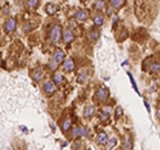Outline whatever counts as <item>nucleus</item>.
Returning <instances> with one entry per match:
<instances>
[{
  "mask_svg": "<svg viewBox=\"0 0 160 150\" xmlns=\"http://www.w3.org/2000/svg\"><path fill=\"white\" fill-rule=\"evenodd\" d=\"M62 38H63V29L59 24H52V26H49V29H48V40L49 42L52 44H58Z\"/></svg>",
  "mask_w": 160,
  "mask_h": 150,
  "instance_id": "1",
  "label": "nucleus"
},
{
  "mask_svg": "<svg viewBox=\"0 0 160 150\" xmlns=\"http://www.w3.org/2000/svg\"><path fill=\"white\" fill-rule=\"evenodd\" d=\"M43 93L46 94V95H52V94H55L58 91V87H56V83H55L53 81H47L43 83Z\"/></svg>",
  "mask_w": 160,
  "mask_h": 150,
  "instance_id": "2",
  "label": "nucleus"
},
{
  "mask_svg": "<svg viewBox=\"0 0 160 150\" xmlns=\"http://www.w3.org/2000/svg\"><path fill=\"white\" fill-rule=\"evenodd\" d=\"M96 98L100 103H106L109 98V91L107 90V87H104V86L99 87L98 91H96Z\"/></svg>",
  "mask_w": 160,
  "mask_h": 150,
  "instance_id": "3",
  "label": "nucleus"
},
{
  "mask_svg": "<svg viewBox=\"0 0 160 150\" xmlns=\"http://www.w3.org/2000/svg\"><path fill=\"white\" fill-rule=\"evenodd\" d=\"M88 18H89V12L87 9H78L73 15V19L76 22H86Z\"/></svg>",
  "mask_w": 160,
  "mask_h": 150,
  "instance_id": "4",
  "label": "nucleus"
},
{
  "mask_svg": "<svg viewBox=\"0 0 160 150\" xmlns=\"http://www.w3.org/2000/svg\"><path fill=\"white\" fill-rule=\"evenodd\" d=\"M75 40V34L71 28H66L63 31V42L66 43V44H69V43H72Z\"/></svg>",
  "mask_w": 160,
  "mask_h": 150,
  "instance_id": "5",
  "label": "nucleus"
},
{
  "mask_svg": "<svg viewBox=\"0 0 160 150\" xmlns=\"http://www.w3.org/2000/svg\"><path fill=\"white\" fill-rule=\"evenodd\" d=\"M88 136V130L87 127H75L72 130V138H80V137H87Z\"/></svg>",
  "mask_w": 160,
  "mask_h": 150,
  "instance_id": "6",
  "label": "nucleus"
},
{
  "mask_svg": "<svg viewBox=\"0 0 160 150\" xmlns=\"http://www.w3.org/2000/svg\"><path fill=\"white\" fill-rule=\"evenodd\" d=\"M99 38H100V29L98 28V26L88 29V39L91 42H96Z\"/></svg>",
  "mask_w": 160,
  "mask_h": 150,
  "instance_id": "7",
  "label": "nucleus"
},
{
  "mask_svg": "<svg viewBox=\"0 0 160 150\" xmlns=\"http://www.w3.org/2000/svg\"><path fill=\"white\" fill-rule=\"evenodd\" d=\"M31 77H32V79L35 82H40L42 79L44 78V71L40 67H38V68H35V70H32V72H31Z\"/></svg>",
  "mask_w": 160,
  "mask_h": 150,
  "instance_id": "8",
  "label": "nucleus"
},
{
  "mask_svg": "<svg viewBox=\"0 0 160 150\" xmlns=\"http://www.w3.org/2000/svg\"><path fill=\"white\" fill-rule=\"evenodd\" d=\"M15 29H16V20L15 19H8V20L6 22V24H4V31L6 32H13Z\"/></svg>",
  "mask_w": 160,
  "mask_h": 150,
  "instance_id": "9",
  "label": "nucleus"
},
{
  "mask_svg": "<svg viewBox=\"0 0 160 150\" xmlns=\"http://www.w3.org/2000/svg\"><path fill=\"white\" fill-rule=\"evenodd\" d=\"M71 126H72V119L69 118V117H67V118H64L63 119V122H62V131L63 133H68V130L71 129Z\"/></svg>",
  "mask_w": 160,
  "mask_h": 150,
  "instance_id": "10",
  "label": "nucleus"
},
{
  "mask_svg": "<svg viewBox=\"0 0 160 150\" xmlns=\"http://www.w3.org/2000/svg\"><path fill=\"white\" fill-rule=\"evenodd\" d=\"M44 9H46L47 15H55L59 11V6H58V4H53V3H48Z\"/></svg>",
  "mask_w": 160,
  "mask_h": 150,
  "instance_id": "11",
  "label": "nucleus"
},
{
  "mask_svg": "<svg viewBox=\"0 0 160 150\" xmlns=\"http://www.w3.org/2000/svg\"><path fill=\"white\" fill-rule=\"evenodd\" d=\"M52 58H53L56 62H59V63H63L64 61H66V55H64V52L62 51V50H55Z\"/></svg>",
  "mask_w": 160,
  "mask_h": 150,
  "instance_id": "12",
  "label": "nucleus"
},
{
  "mask_svg": "<svg viewBox=\"0 0 160 150\" xmlns=\"http://www.w3.org/2000/svg\"><path fill=\"white\" fill-rule=\"evenodd\" d=\"M108 139H109V137L104 131H102V133L98 134V139H96V141H98L99 145H102V146H106L107 142H108Z\"/></svg>",
  "mask_w": 160,
  "mask_h": 150,
  "instance_id": "13",
  "label": "nucleus"
},
{
  "mask_svg": "<svg viewBox=\"0 0 160 150\" xmlns=\"http://www.w3.org/2000/svg\"><path fill=\"white\" fill-rule=\"evenodd\" d=\"M93 9L98 12H102L104 9H107L106 8V0H96L93 4Z\"/></svg>",
  "mask_w": 160,
  "mask_h": 150,
  "instance_id": "14",
  "label": "nucleus"
},
{
  "mask_svg": "<svg viewBox=\"0 0 160 150\" xmlns=\"http://www.w3.org/2000/svg\"><path fill=\"white\" fill-rule=\"evenodd\" d=\"M63 68H64V71H73V68H75V63L72 59H66V61L63 62Z\"/></svg>",
  "mask_w": 160,
  "mask_h": 150,
  "instance_id": "15",
  "label": "nucleus"
},
{
  "mask_svg": "<svg viewBox=\"0 0 160 150\" xmlns=\"http://www.w3.org/2000/svg\"><path fill=\"white\" fill-rule=\"evenodd\" d=\"M93 114H95V106H92V104L86 106V109H84V117L87 119H91L93 117Z\"/></svg>",
  "mask_w": 160,
  "mask_h": 150,
  "instance_id": "16",
  "label": "nucleus"
},
{
  "mask_svg": "<svg viewBox=\"0 0 160 150\" xmlns=\"http://www.w3.org/2000/svg\"><path fill=\"white\" fill-rule=\"evenodd\" d=\"M92 19H93V24H95V26L100 27V26H103V24H104V16L100 12L96 13V15H93Z\"/></svg>",
  "mask_w": 160,
  "mask_h": 150,
  "instance_id": "17",
  "label": "nucleus"
},
{
  "mask_svg": "<svg viewBox=\"0 0 160 150\" xmlns=\"http://www.w3.org/2000/svg\"><path fill=\"white\" fill-rule=\"evenodd\" d=\"M109 4H111L112 8L119 9L120 7H123L126 4V0H109Z\"/></svg>",
  "mask_w": 160,
  "mask_h": 150,
  "instance_id": "18",
  "label": "nucleus"
},
{
  "mask_svg": "<svg viewBox=\"0 0 160 150\" xmlns=\"http://www.w3.org/2000/svg\"><path fill=\"white\" fill-rule=\"evenodd\" d=\"M149 72L151 74H160V63L153 62L151 64V68H149Z\"/></svg>",
  "mask_w": 160,
  "mask_h": 150,
  "instance_id": "19",
  "label": "nucleus"
},
{
  "mask_svg": "<svg viewBox=\"0 0 160 150\" xmlns=\"http://www.w3.org/2000/svg\"><path fill=\"white\" fill-rule=\"evenodd\" d=\"M133 147V142H132V138L131 137H127L123 142V149H132Z\"/></svg>",
  "mask_w": 160,
  "mask_h": 150,
  "instance_id": "20",
  "label": "nucleus"
},
{
  "mask_svg": "<svg viewBox=\"0 0 160 150\" xmlns=\"http://www.w3.org/2000/svg\"><path fill=\"white\" fill-rule=\"evenodd\" d=\"M48 68L51 70V71H56V70L59 68V62H56L55 59L52 58L51 61H49V63H48Z\"/></svg>",
  "mask_w": 160,
  "mask_h": 150,
  "instance_id": "21",
  "label": "nucleus"
},
{
  "mask_svg": "<svg viewBox=\"0 0 160 150\" xmlns=\"http://www.w3.org/2000/svg\"><path fill=\"white\" fill-rule=\"evenodd\" d=\"M87 78H88V71H86V70H84V71H82L79 74V77H78V81L80 82V83H84L87 81Z\"/></svg>",
  "mask_w": 160,
  "mask_h": 150,
  "instance_id": "22",
  "label": "nucleus"
},
{
  "mask_svg": "<svg viewBox=\"0 0 160 150\" xmlns=\"http://www.w3.org/2000/svg\"><path fill=\"white\" fill-rule=\"evenodd\" d=\"M53 82L56 83V84H62L64 82V78H63V75L62 74H53Z\"/></svg>",
  "mask_w": 160,
  "mask_h": 150,
  "instance_id": "23",
  "label": "nucleus"
},
{
  "mask_svg": "<svg viewBox=\"0 0 160 150\" xmlns=\"http://www.w3.org/2000/svg\"><path fill=\"white\" fill-rule=\"evenodd\" d=\"M116 143H118V139H116V137H111V138L108 139V142H107V145H106V147H107V149H112V147H113Z\"/></svg>",
  "mask_w": 160,
  "mask_h": 150,
  "instance_id": "24",
  "label": "nucleus"
},
{
  "mask_svg": "<svg viewBox=\"0 0 160 150\" xmlns=\"http://www.w3.org/2000/svg\"><path fill=\"white\" fill-rule=\"evenodd\" d=\"M27 6L29 9H35L39 6V0H27Z\"/></svg>",
  "mask_w": 160,
  "mask_h": 150,
  "instance_id": "25",
  "label": "nucleus"
},
{
  "mask_svg": "<svg viewBox=\"0 0 160 150\" xmlns=\"http://www.w3.org/2000/svg\"><path fill=\"white\" fill-rule=\"evenodd\" d=\"M122 115H123V107L118 106L116 109H115V118L119 119V118H122Z\"/></svg>",
  "mask_w": 160,
  "mask_h": 150,
  "instance_id": "26",
  "label": "nucleus"
},
{
  "mask_svg": "<svg viewBox=\"0 0 160 150\" xmlns=\"http://www.w3.org/2000/svg\"><path fill=\"white\" fill-rule=\"evenodd\" d=\"M109 119V113L108 111H102L100 113V121L102 122H107Z\"/></svg>",
  "mask_w": 160,
  "mask_h": 150,
  "instance_id": "27",
  "label": "nucleus"
},
{
  "mask_svg": "<svg viewBox=\"0 0 160 150\" xmlns=\"http://www.w3.org/2000/svg\"><path fill=\"white\" fill-rule=\"evenodd\" d=\"M128 74V78H129V81H131V83H132V87H133V90L136 93H139V88H138V86H136V82H135V79L132 78V75H131V72H127Z\"/></svg>",
  "mask_w": 160,
  "mask_h": 150,
  "instance_id": "28",
  "label": "nucleus"
},
{
  "mask_svg": "<svg viewBox=\"0 0 160 150\" xmlns=\"http://www.w3.org/2000/svg\"><path fill=\"white\" fill-rule=\"evenodd\" d=\"M118 22H119V18H118V16H115V18H113V23H112V28H113V29L116 28V24H118Z\"/></svg>",
  "mask_w": 160,
  "mask_h": 150,
  "instance_id": "29",
  "label": "nucleus"
},
{
  "mask_svg": "<svg viewBox=\"0 0 160 150\" xmlns=\"http://www.w3.org/2000/svg\"><path fill=\"white\" fill-rule=\"evenodd\" d=\"M9 13V8L8 7H3V15H8Z\"/></svg>",
  "mask_w": 160,
  "mask_h": 150,
  "instance_id": "30",
  "label": "nucleus"
},
{
  "mask_svg": "<svg viewBox=\"0 0 160 150\" xmlns=\"http://www.w3.org/2000/svg\"><path fill=\"white\" fill-rule=\"evenodd\" d=\"M144 106H146V109H147V111H148V113L151 111V107H149V104H148L147 101H144Z\"/></svg>",
  "mask_w": 160,
  "mask_h": 150,
  "instance_id": "31",
  "label": "nucleus"
},
{
  "mask_svg": "<svg viewBox=\"0 0 160 150\" xmlns=\"http://www.w3.org/2000/svg\"><path fill=\"white\" fill-rule=\"evenodd\" d=\"M107 9H108V11H107V15H108V16H111V15H112V12H113V9H115V8H112V7H111V8H107Z\"/></svg>",
  "mask_w": 160,
  "mask_h": 150,
  "instance_id": "32",
  "label": "nucleus"
},
{
  "mask_svg": "<svg viewBox=\"0 0 160 150\" xmlns=\"http://www.w3.org/2000/svg\"><path fill=\"white\" fill-rule=\"evenodd\" d=\"M156 117H158V119L160 121V107H158V110H156Z\"/></svg>",
  "mask_w": 160,
  "mask_h": 150,
  "instance_id": "33",
  "label": "nucleus"
}]
</instances>
